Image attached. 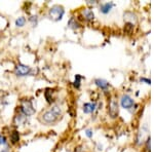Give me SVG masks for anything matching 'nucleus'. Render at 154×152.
I'll return each instance as SVG.
<instances>
[{"mask_svg": "<svg viewBox=\"0 0 154 152\" xmlns=\"http://www.w3.org/2000/svg\"><path fill=\"white\" fill-rule=\"evenodd\" d=\"M120 105L125 109H131L135 105V102H134V100L128 95H123L120 99Z\"/></svg>", "mask_w": 154, "mask_h": 152, "instance_id": "nucleus-4", "label": "nucleus"}, {"mask_svg": "<svg viewBox=\"0 0 154 152\" xmlns=\"http://www.w3.org/2000/svg\"><path fill=\"white\" fill-rule=\"evenodd\" d=\"M25 23H26V19L24 17H20L16 20V26L17 27H23Z\"/></svg>", "mask_w": 154, "mask_h": 152, "instance_id": "nucleus-13", "label": "nucleus"}, {"mask_svg": "<svg viewBox=\"0 0 154 152\" xmlns=\"http://www.w3.org/2000/svg\"><path fill=\"white\" fill-rule=\"evenodd\" d=\"M95 83L97 86H99L101 89H107L109 88V82L105 80V79H102V78H97L95 80Z\"/></svg>", "mask_w": 154, "mask_h": 152, "instance_id": "nucleus-10", "label": "nucleus"}, {"mask_svg": "<svg viewBox=\"0 0 154 152\" xmlns=\"http://www.w3.org/2000/svg\"><path fill=\"white\" fill-rule=\"evenodd\" d=\"M109 113L112 117H116L118 114V104L115 100H112L109 104Z\"/></svg>", "mask_w": 154, "mask_h": 152, "instance_id": "nucleus-6", "label": "nucleus"}, {"mask_svg": "<svg viewBox=\"0 0 154 152\" xmlns=\"http://www.w3.org/2000/svg\"><path fill=\"white\" fill-rule=\"evenodd\" d=\"M141 81H144V82H146V84H150V79H147V78H145V77H143V78H141Z\"/></svg>", "mask_w": 154, "mask_h": 152, "instance_id": "nucleus-19", "label": "nucleus"}, {"mask_svg": "<svg viewBox=\"0 0 154 152\" xmlns=\"http://www.w3.org/2000/svg\"><path fill=\"white\" fill-rule=\"evenodd\" d=\"M82 16L88 21H93L95 19V14H94V11L91 8H84L82 11Z\"/></svg>", "mask_w": 154, "mask_h": 152, "instance_id": "nucleus-8", "label": "nucleus"}, {"mask_svg": "<svg viewBox=\"0 0 154 152\" xmlns=\"http://www.w3.org/2000/svg\"><path fill=\"white\" fill-rule=\"evenodd\" d=\"M0 152H8V144L0 143Z\"/></svg>", "mask_w": 154, "mask_h": 152, "instance_id": "nucleus-16", "label": "nucleus"}, {"mask_svg": "<svg viewBox=\"0 0 154 152\" xmlns=\"http://www.w3.org/2000/svg\"><path fill=\"white\" fill-rule=\"evenodd\" d=\"M81 78H82V77L79 75V74H77V75L75 76V81H74V86H75V88H78L79 86H80V80H81Z\"/></svg>", "mask_w": 154, "mask_h": 152, "instance_id": "nucleus-15", "label": "nucleus"}, {"mask_svg": "<svg viewBox=\"0 0 154 152\" xmlns=\"http://www.w3.org/2000/svg\"><path fill=\"white\" fill-rule=\"evenodd\" d=\"M0 143H7L6 142V138L2 135H0Z\"/></svg>", "mask_w": 154, "mask_h": 152, "instance_id": "nucleus-18", "label": "nucleus"}, {"mask_svg": "<svg viewBox=\"0 0 154 152\" xmlns=\"http://www.w3.org/2000/svg\"><path fill=\"white\" fill-rule=\"evenodd\" d=\"M85 135H86V137H88V138H91V137H93V135H94V133H93V131H91V129H86V131H85Z\"/></svg>", "mask_w": 154, "mask_h": 152, "instance_id": "nucleus-17", "label": "nucleus"}, {"mask_svg": "<svg viewBox=\"0 0 154 152\" xmlns=\"http://www.w3.org/2000/svg\"><path fill=\"white\" fill-rule=\"evenodd\" d=\"M21 111L25 116H31L35 113V109L33 108L32 102L29 100H24L21 103Z\"/></svg>", "mask_w": 154, "mask_h": 152, "instance_id": "nucleus-3", "label": "nucleus"}, {"mask_svg": "<svg viewBox=\"0 0 154 152\" xmlns=\"http://www.w3.org/2000/svg\"><path fill=\"white\" fill-rule=\"evenodd\" d=\"M64 14H65V9H64V7L61 6V5H54V6L51 7L48 11L49 18L54 22L60 21V20L63 19Z\"/></svg>", "mask_w": 154, "mask_h": 152, "instance_id": "nucleus-2", "label": "nucleus"}, {"mask_svg": "<svg viewBox=\"0 0 154 152\" xmlns=\"http://www.w3.org/2000/svg\"><path fill=\"white\" fill-rule=\"evenodd\" d=\"M62 115V109L60 106H54L41 115V121L46 124H54L58 121Z\"/></svg>", "mask_w": 154, "mask_h": 152, "instance_id": "nucleus-1", "label": "nucleus"}, {"mask_svg": "<svg viewBox=\"0 0 154 152\" xmlns=\"http://www.w3.org/2000/svg\"><path fill=\"white\" fill-rule=\"evenodd\" d=\"M24 119H25V115L23 114V115H22V114H19V115H17L16 116V123H17V126H20V124H21L22 123H23L24 121Z\"/></svg>", "mask_w": 154, "mask_h": 152, "instance_id": "nucleus-14", "label": "nucleus"}, {"mask_svg": "<svg viewBox=\"0 0 154 152\" xmlns=\"http://www.w3.org/2000/svg\"><path fill=\"white\" fill-rule=\"evenodd\" d=\"M114 5L115 4L113 3V2H105V3H102L101 4V6H100V11L102 12V14H109V12L111 11V9L113 8Z\"/></svg>", "mask_w": 154, "mask_h": 152, "instance_id": "nucleus-7", "label": "nucleus"}, {"mask_svg": "<svg viewBox=\"0 0 154 152\" xmlns=\"http://www.w3.org/2000/svg\"><path fill=\"white\" fill-rule=\"evenodd\" d=\"M11 140L12 144H17L20 141V134L18 131H14L11 135Z\"/></svg>", "mask_w": 154, "mask_h": 152, "instance_id": "nucleus-11", "label": "nucleus"}, {"mask_svg": "<svg viewBox=\"0 0 154 152\" xmlns=\"http://www.w3.org/2000/svg\"><path fill=\"white\" fill-rule=\"evenodd\" d=\"M31 72V68L27 65H23V64H19L18 66L14 69V73L18 76H26Z\"/></svg>", "mask_w": 154, "mask_h": 152, "instance_id": "nucleus-5", "label": "nucleus"}, {"mask_svg": "<svg viewBox=\"0 0 154 152\" xmlns=\"http://www.w3.org/2000/svg\"><path fill=\"white\" fill-rule=\"evenodd\" d=\"M96 103H85L83 105V112L86 114H91L96 110Z\"/></svg>", "mask_w": 154, "mask_h": 152, "instance_id": "nucleus-9", "label": "nucleus"}, {"mask_svg": "<svg viewBox=\"0 0 154 152\" xmlns=\"http://www.w3.org/2000/svg\"><path fill=\"white\" fill-rule=\"evenodd\" d=\"M68 26L72 29H77L79 28V24L77 23V21L74 18H71L70 21L68 22Z\"/></svg>", "mask_w": 154, "mask_h": 152, "instance_id": "nucleus-12", "label": "nucleus"}]
</instances>
